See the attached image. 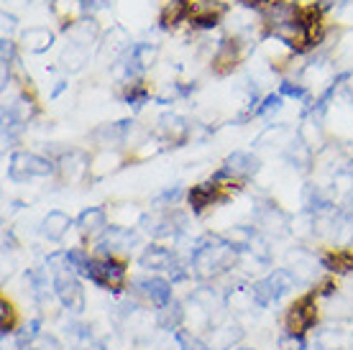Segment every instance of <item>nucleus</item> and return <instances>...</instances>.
<instances>
[{
  "mask_svg": "<svg viewBox=\"0 0 353 350\" xmlns=\"http://www.w3.org/2000/svg\"><path fill=\"white\" fill-rule=\"evenodd\" d=\"M236 254H239V245H233L228 238L208 236L194 243L190 258H192L194 274L208 279V276H215V274L230 269L236 261Z\"/></svg>",
  "mask_w": 353,
  "mask_h": 350,
  "instance_id": "1",
  "label": "nucleus"
},
{
  "mask_svg": "<svg viewBox=\"0 0 353 350\" xmlns=\"http://www.w3.org/2000/svg\"><path fill=\"white\" fill-rule=\"evenodd\" d=\"M292 287H294V276H292V271H287V269H276V271H272L266 279L254 284L251 297H254V302H256L259 307H269V305H274V302H279Z\"/></svg>",
  "mask_w": 353,
  "mask_h": 350,
  "instance_id": "2",
  "label": "nucleus"
},
{
  "mask_svg": "<svg viewBox=\"0 0 353 350\" xmlns=\"http://www.w3.org/2000/svg\"><path fill=\"white\" fill-rule=\"evenodd\" d=\"M52 172H54V164L49 158L39 156V154L16 151V154L10 156L8 174H10V179H16V182H26V179H34V176H49Z\"/></svg>",
  "mask_w": 353,
  "mask_h": 350,
  "instance_id": "3",
  "label": "nucleus"
},
{
  "mask_svg": "<svg viewBox=\"0 0 353 350\" xmlns=\"http://www.w3.org/2000/svg\"><path fill=\"white\" fill-rule=\"evenodd\" d=\"M54 294L62 302L64 307H70L74 312H82L85 309V291H82L77 276L67 269H57L54 271Z\"/></svg>",
  "mask_w": 353,
  "mask_h": 350,
  "instance_id": "4",
  "label": "nucleus"
},
{
  "mask_svg": "<svg viewBox=\"0 0 353 350\" xmlns=\"http://www.w3.org/2000/svg\"><path fill=\"white\" fill-rule=\"evenodd\" d=\"M85 276H88L92 284H97V287L121 289L125 281V266L123 263L113 261V258H97V261H90Z\"/></svg>",
  "mask_w": 353,
  "mask_h": 350,
  "instance_id": "5",
  "label": "nucleus"
},
{
  "mask_svg": "<svg viewBox=\"0 0 353 350\" xmlns=\"http://www.w3.org/2000/svg\"><path fill=\"white\" fill-rule=\"evenodd\" d=\"M318 320V309H315V297L305 294L300 297L287 312V333L290 335H305Z\"/></svg>",
  "mask_w": 353,
  "mask_h": 350,
  "instance_id": "6",
  "label": "nucleus"
},
{
  "mask_svg": "<svg viewBox=\"0 0 353 350\" xmlns=\"http://www.w3.org/2000/svg\"><path fill=\"white\" fill-rule=\"evenodd\" d=\"M256 172H259V158L254 156V154H246V151H236V154H230V156L225 158V167L212 176V179H215V182H221L225 176L248 179V176H254Z\"/></svg>",
  "mask_w": 353,
  "mask_h": 350,
  "instance_id": "7",
  "label": "nucleus"
},
{
  "mask_svg": "<svg viewBox=\"0 0 353 350\" xmlns=\"http://www.w3.org/2000/svg\"><path fill=\"white\" fill-rule=\"evenodd\" d=\"M136 287L141 291L143 297L149 299L151 305L164 307L172 302V284L167 279H159V276H151V279H139Z\"/></svg>",
  "mask_w": 353,
  "mask_h": 350,
  "instance_id": "8",
  "label": "nucleus"
},
{
  "mask_svg": "<svg viewBox=\"0 0 353 350\" xmlns=\"http://www.w3.org/2000/svg\"><path fill=\"white\" fill-rule=\"evenodd\" d=\"M223 13H225V6H223L221 0H200L192 8L190 21H192V26H197V28H212L221 21Z\"/></svg>",
  "mask_w": 353,
  "mask_h": 350,
  "instance_id": "9",
  "label": "nucleus"
},
{
  "mask_svg": "<svg viewBox=\"0 0 353 350\" xmlns=\"http://www.w3.org/2000/svg\"><path fill=\"white\" fill-rule=\"evenodd\" d=\"M133 243H136V233H133V230L108 228L105 233H103V238L97 240V248H100L103 254H121V251H128Z\"/></svg>",
  "mask_w": 353,
  "mask_h": 350,
  "instance_id": "10",
  "label": "nucleus"
},
{
  "mask_svg": "<svg viewBox=\"0 0 353 350\" xmlns=\"http://www.w3.org/2000/svg\"><path fill=\"white\" fill-rule=\"evenodd\" d=\"M221 184L215 182V179H210V182H203L197 184V187H192L190 189V205H192L194 212H203L205 207H210L215 200H221Z\"/></svg>",
  "mask_w": 353,
  "mask_h": 350,
  "instance_id": "11",
  "label": "nucleus"
},
{
  "mask_svg": "<svg viewBox=\"0 0 353 350\" xmlns=\"http://www.w3.org/2000/svg\"><path fill=\"white\" fill-rule=\"evenodd\" d=\"M141 266L143 269H157V271H172L176 266L174 256L169 248H161V245H149L141 256Z\"/></svg>",
  "mask_w": 353,
  "mask_h": 350,
  "instance_id": "12",
  "label": "nucleus"
},
{
  "mask_svg": "<svg viewBox=\"0 0 353 350\" xmlns=\"http://www.w3.org/2000/svg\"><path fill=\"white\" fill-rule=\"evenodd\" d=\"M192 0H172L167 8L161 10V26L164 28H172L176 23H182L185 18L192 16Z\"/></svg>",
  "mask_w": 353,
  "mask_h": 350,
  "instance_id": "13",
  "label": "nucleus"
},
{
  "mask_svg": "<svg viewBox=\"0 0 353 350\" xmlns=\"http://www.w3.org/2000/svg\"><path fill=\"white\" fill-rule=\"evenodd\" d=\"M70 225H72V220L64 215V212H49L44 218V223H41V233H44L49 240H62L64 238V233L70 230Z\"/></svg>",
  "mask_w": 353,
  "mask_h": 350,
  "instance_id": "14",
  "label": "nucleus"
},
{
  "mask_svg": "<svg viewBox=\"0 0 353 350\" xmlns=\"http://www.w3.org/2000/svg\"><path fill=\"white\" fill-rule=\"evenodd\" d=\"M323 266L327 271H353V248H341V251H333V254L323 256Z\"/></svg>",
  "mask_w": 353,
  "mask_h": 350,
  "instance_id": "15",
  "label": "nucleus"
},
{
  "mask_svg": "<svg viewBox=\"0 0 353 350\" xmlns=\"http://www.w3.org/2000/svg\"><path fill=\"white\" fill-rule=\"evenodd\" d=\"M77 228H80L85 236L103 230L105 228V210H103V207H90V210H85L80 218H77Z\"/></svg>",
  "mask_w": 353,
  "mask_h": 350,
  "instance_id": "16",
  "label": "nucleus"
},
{
  "mask_svg": "<svg viewBox=\"0 0 353 350\" xmlns=\"http://www.w3.org/2000/svg\"><path fill=\"white\" fill-rule=\"evenodd\" d=\"M185 320V312H182V305L179 302H169L159 309L157 315V322H159L161 330H176Z\"/></svg>",
  "mask_w": 353,
  "mask_h": 350,
  "instance_id": "17",
  "label": "nucleus"
},
{
  "mask_svg": "<svg viewBox=\"0 0 353 350\" xmlns=\"http://www.w3.org/2000/svg\"><path fill=\"white\" fill-rule=\"evenodd\" d=\"M23 41H26L28 52H46L49 46H52L54 36L52 31H46V28H28L26 34H23Z\"/></svg>",
  "mask_w": 353,
  "mask_h": 350,
  "instance_id": "18",
  "label": "nucleus"
},
{
  "mask_svg": "<svg viewBox=\"0 0 353 350\" xmlns=\"http://www.w3.org/2000/svg\"><path fill=\"white\" fill-rule=\"evenodd\" d=\"M236 61H239V44L236 41H223L221 52L215 56V70L228 72L230 67H236Z\"/></svg>",
  "mask_w": 353,
  "mask_h": 350,
  "instance_id": "19",
  "label": "nucleus"
},
{
  "mask_svg": "<svg viewBox=\"0 0 353 350\" xmlns=\"http://www.w3.org/2000/svg\"><path fill=\"white\" fill-rule=\"evenodd\" d=\"M159 125H161V133L169 136L172 141H182L187 136V123L179 115H164L159 121Z\"/></svg>",
  "mask_w": 353,
  "mask_h": 350,
  "instance_id": "20",
  "label": "nucleus"
},
{
  "mask_svg": "<svg viewBox=\"0 0 353 350\" xmlns=\"http://www.w3.org/2000/svg\"><path fill=\"white\" fill-rule=\"evenodd\" d=\"M336 240L338 243H353V215H341L336 220Z\"/></svg>",
  "mask_w": 353,
  "mask_h": 350,
  "instance_id": "21",
  "label": "nucleus"
},
{
  "mask_svg": "<svg viewBox=\"0 0 353 350\" xmlns=\"http://www.w3.org/2000/svg\"><path fill=\"white\" fill-rule=\"evenodd\" d=\"M67 261H70V269H77V271L88 274L90 258L82 248H72V251H67Z\"/></svg>",
  "mask_w": 353,
  "mask_h": 350,
  "instance_id": "22",
  "label": "nucleus"
},
{
  "mask_svg": "<svg viewBox=\"0 0 353 350\" xmlns=\"http://www.w3.org/2000/svg\"><path fill=\"white\" fill-rule=\"evenodd\" d=\"M125 100H128V103H131L133 107L143 105V103L149 100V90L136 82V85H131V88H128V92H125Z\"/></svg>",
  "mask_w": 353,
  "mask_h": 350,
  "instance_id": "23",
  "label": "nucleus"
},
{
  "mask_svg": "<svg viewBox=\"0 0 353 350\" xmlns=\"http://www.w3.org/2000/svg\"><path fill=\"white\" fill-rule=\"evenodd\" d=\"M176 342H179V350H208V345H203L190 333H176Z\"/></svg>",
  "mask_w": 353,
  "mask_h": 350,
  "instance_id": "24",
  "label": "nucleus"
},
{
  "mask_svg": "<svg viewBox=\"0 0 353 350\" xmlns=\"http://www.w3.org/2000/svg\"><path fill=\"white\" fill-rule=\"evenodd\" d=\"M13 320H16L13 307H10L8 302H0V327H3V333H10V330H13Z\"/></svg>",
  "mask_w": 353,
  "mask_h": 350,
  "instance_id": "25",
  "label": "nucleus"
},
{
  "mask_svg": "<svg viewBox=\"0 0 353 350\" xmlns=\"http://www.w3.org/2000/svg\"><path fill=\"white\" fill-rule=\"evenodd\" d=\"M279 350H305V340H302V335H284L282 340H279Z\"/></svg>",
  "mask_w": 353,
  "mask_h": 350,
  "instance_id": "26",
  "label": "nucleus"
},
{
  "mask_svg": "<svg viewBox=\"0 0 353 350\" xmlns=\"http://www.w3.org/2000/svg\"><path fill=\"white\" fill-rule=\"evenodd\" d=\"M279 107H282V95H269L264 100V105L259 107L256 113L259 115H269L274 110V113H276V110H279Z\"/></svg>",
  "mask_w": 353,
  "mask_h": 350,
  "instance_id": "27",
  "label": "nucleus"
},
{
  "mask_svg": "<svg viewBox=\"0 0 353 350\" xmlns=\"http://www.w3.org/2000/svg\"><path fill=\"white\" fill-rule=\"evenodd\" d=\"M279 95H282V97H297V100H302V97H305V90H302L300 85L284 82L282 88H279Z\"/></svg>",
  "mask_w": 353,
  "mask_h": 350,
  "instance_id": "28",
  "label": "nucleus"
},
{
  "mask_svg": "<svg viewBox=\"0 0 353 350\" xmlns=\"http://www.w3.org/2000/svg\"><path fill=\"white\" fill-rule=\"evenodd\" d=\"M10 61H13V44L3 39V67H10Z\"/></svg>",
  "mask_w": 353,
  "mask_h": 350,
  "instance_id": "29",
  "label": "nucleus"
},
{
  "mask_svg": "<svg viewBox=\"0 0 353 350\" xmlns=\"http://www.w3.org/2000/svg\"><path fill=\"white\" fill-rule=\"evenodd\" d=\"M241 3H243V6H266V3H272V0H241Z\"/></svg>",
  "mask_w": 353,
  "mask_h": 350,
  "instance_id": "30",
  "label": "nucleus"
},
{
  "mask_svg": "<svg viewBox=\"0 0 353 350\" xmlns=\"http://www.w3.org/2000/svg\"><path fill=\"white\" fill-rule=\"evenodd\" d=\"M241 350H251V348H241Z\"/></svg>",
  "mask_w": 353,
  "mask_h": 350,
  "instance_id": "31",
  "label": "nucleus"
},
{
  "mask_svg": "<svg viewBox=\"0 0 353 350\" xmlns=\"http://www.w3.org/2000/svg\"><path fill=\"white\" fill-rule=\"evenodd\" d=\"M351 174H353V164H351Z\"/></svg>",
  "mask_w": 353,
  "mask_h": 350,
  "instance_id": "32",
  "label": "nucleus"
},
{
  "mask_svg": "<svg viewBox=\"0 0 353 350\" xmlns=\"http://www.w3.org/2000/svg\"><path fill=\"white\" fill-rule=\"evenodd\" d=\"M348 3H353V0H348Z\"/></svg>",
  "mask_w": 353,
  "mask_h": 350,
  "instance_id": "33",
  "label": "nucleus"
}]
</instances>
